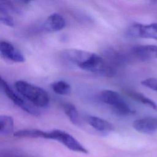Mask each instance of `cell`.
Here are the masks:
<instances>
[{"instance_id": "5b68a950", "label": "cell", "mask_w": 157, "mask_h": 157, "mask_svg": "<svg viewBox=\"0 0 157 157\" xmlns=\"http://www.w3.org/2000/svg\"><path fill=\"white\" fill-rule=\"evenodd\" d=\"M1 86L6 94V96L18 107L23 109L24 111L28 112L33 116L38 117L39 112L31 104H29L22 97L14 92V91L9 86L8 83L2 78L1 79Z\"/></svg>"}, {"instance_id": "6da1fadb", "label": "cell", "mask_w": 157, "mask_h": 157, "mask_svg": "<svg viewBox=\"0 0 157 157\" xmlns=\"http://www.w3.org/2000/svg\"><path fill=\"white\" fill-rule=\"evenodd\" d=\"M15 86L18 93L29 100L34 105L45 107L48 105L49 96L42 88L23 80L17 81Z\"/></svg>"}, {"instance_id": "ba28073f", "label": "cell", "mask_w": 157, "mask_h": 157, "mask_svg": "<svg viewBox=\"0 0 157 157\" xmlns=\"http://www.w3.org/2000/svg\"><path fill=\"white\" fill-rule=\"evenodd\" d=\"M134 56L141 61L157 58V46L153 45H137L132 48Z\"/></svg>"}, {"instance_id": "4fadbf2b", "label": "cell", "mask_w": 157, "mask_h": 157, "mask_svg": "<svg viewBox=\"0 0 157 157\" xmlns=\"http://www.w3.org/2000/svg\"><path fill=\"white\" fill-rule=\"evenodd\" d=\"M125 93L128 96L131 98L132 99L137 102H139L143 104L144 105H145L151 108L153 110H157L156 104L151 99L145 96L143 94L133 90H126Z\"/></svg>"}, {"instance_id": "7a4b0ae2", "label": "cell", "mask_w": 157, "mask_h": 157, "mask_svg": "<svg viewBox=\"0 0 157 157\" xmlns=\"http://www.w3.org/2000/svg\"><path fill=\"white\" fill-rule=\"evenodd\" d=\"M100 100L110 105L113 111L119 116H128L134 113L121 95L113 90H104L99 95Z\"/></svg>"}, {"instance_id": "52a82bcc", "label": "cell", "mask_w": 157, "mask_h": 157, "mask_svg": "<svg viewBox=\"0 0 157 157\" xmlns=\"http://www.w3.org/2000/svg\"><path fill=\"white\" fill-rule=\"evenodd\" d=\"M132 126L139 132L153 134L157 131V117H148L136 120L132 123Z\"/></svg>"}, {"instance_id": "30bf717a", "label": "cell", "mask_w": 157, "mask_h": 157, "mask_svg": "<svg viewBox=\"0 0 157 157\" xmlns=\"http://www.w3.org/2000/svg\"><path fill=\"white\" fill-rule=\"evenodd\" d=\"M65 25L66 21L64 17L58 13H54L46 19L44 23V29L47 31L56 32L63 29Z\"/></svg>"}, {"instance_id": "3957f363", "label": "cell", "mask_w": 157, "mask_h": 157, "mask_svg": "<svg viewBox=\"0 0 157 157\" xmlns=\"http://www.w3.org/2000/svg\"><path fill=\"white\" fill-rule=\"evenodd\" d=\"M48 139L55 140L71 150L85 154L88 150L72 136L66 131L60 129H54L48 132Z\"/></svg>"}, {"instance_id": "7c38bea8", "label": "cell", "mask_w": 157, "mask_h": 157, "mask_svg": "<svg viewBox=\"0 0 157 157\" xmlns=\"http://www.w3.org/2000/svg\"><path fill=\"white\" fill-rule=\"evenodd\" d=\"M17 137L43 138L48 139V132L37 129H25L19 130L13 134Z\"/></svg>"}, {"instance_id": "9c48e42d", "label": "cell", "mask_w": 157, "mask_h": 157, "mask_svg": "<svg viewBox=\"0 0 157 157\" xmlns=\"http://www.w3.org/2000/svg\"><path fill=\"white\" fill-rule=\"evenodd\" d=\"M91 53L77 49L65 50L62 53V56L66 61L80 66L90 57Z\"/></svg>"}, {"instance_id": "8fae6325", "label": "cell", "mask_w": 157, "mask_h": 157, "mask_svg": "<svg viewBox=\"0 0 157 157\" xmlns=\"http://www.w3.org/2000/svg\"><path fill=\"white\" fill-rule=\"evenodd\" d=\"M86 121L93 128L101 132H108L114 129V126L110 122L98 117L87 116Z\"/></svg>"}, {"instance_id": "2e32d148", "label": "cell", "mask_w": 157, "mask_h": 157, "mask_svg": "<svg viewBox=\"0 0 157 157\" xmlns=\"http://www.w3.org/2000/svg\"><path fill=\"white\" fill-rule=\"evenodd\" d=\"M63 108L70 121L75 125L79 124L78 113L75 105L71 103H66L63 105Z\"/></svg>"}, {"instance_id": "277c9868", "label": "cell", "mask_w": 157, "mask_h": 157, "mask_svg": "<svg viewBox=\"0 0 157 157\" xmlns=\"http://www.w3.org/2000/svg\"><path fill=\"white\" fill-rule=\"evenodd\" d=\"M126 35L131 38H144L157 40V23L144 25L134 23L128 28Z\"/></svg>"}, {"instance_id": "e0dca14e", "label": "cell", "mask_w": 157, "mask_h": 157, "mask_svg": "<svg viewBox=\"0 0 157 157\" xmlns=\"http://www.w3.org/2000/svg\"><path fill=\"white\" fill-rule=\"evenodd\" d=\"M0 20L2 23L10 27H13L15 25L13 19L9 14L8 10L1 3H0Z\"/></svg>"}, {"instance_id": "5bb4252c", "label": "cell", "mask_w": 157, "mask_h": 157, "mask_svg": "<svg viewBox=\"0 0 157 157\" xmlns=\"http://www.w3.org/2000/svg\"><path fill=\"white\" fill-rule=\"evenodd\" d=\"M13 130V120L9 115L0 116V134L2 136H7Z\"/></svg>"}, {"instance_id": "ac0fdd59", "label": "cell", "mask_w": 157, "mask_h": 157, "mask_svg": "<svg viewBox=\"0 0 157 157\" xmlns=\"http://www.w3.org/2000/svg\"><path fill=\"white\" fill-rule=\"evenodd\" d=\"M141 84L152 90L157 91V78H148L143 80Z\"/></svg>"}, {"instance_id": "8992f818", "label": "cell", "mask_w": 157, "mask_h": 157, "mask_svg": "<svg viewBox=\"0 0 157 157\" xmlns=\"http://www.w3.org/2000/svg\"><path fill=\"white\" fill-rule=\"evenodd\" d=\"M0 54L1 57L15 63H23L25 58L23 53L12 44L6 41H1Z\"/></svg>"}, {"instance_id": "9a60e30c", "label": "cell", "mask_w": 157, "mask_h": 157, "mask_svg": "<svg viewBox=\"0 0 157 157\" xmlns=\"http://www.w3.org/2000/svg\"><path fill=\"white\" fill-rule=\"evenodd\" d=\"M52 90L59 95H69L71 92V86L64 80H59L52 83L50 85Z\"/></svg>"}]
</instances>
